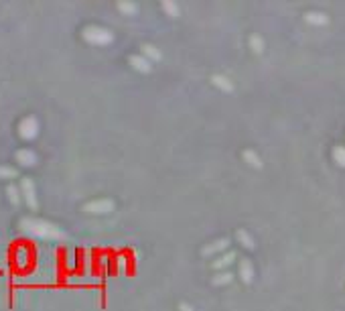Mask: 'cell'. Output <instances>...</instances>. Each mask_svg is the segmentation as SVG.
<instances>
[{
	"label": "cell",
	"mask_w": 345,
	"mask_h": 311,
	"mask_svg": "<svg viewBox=\"0 0 345 311\" xmlns=\"http://www.w3.org/2000/svg\"><path fill=\"white\" fill-rule=\"evenodd\" d=\"M21 230L25 234L33 236V238H39V240H63L65 238V232L45 220L39 218H23L21 220Z\"/></svg>",
	"instance_id": "1"
},
{
	"label": "cell",
	"mask_w": 345,
	"mask_h": 311,
	"mask_svg": "<svg viewBox=\"0 0 345 311\" xmlns=\"http://www.w3.org/2000/svg\"><path fill=\"white\" fill-rule=\"evenodd\" d=\"M84 39L92 45H110L114 41V35L104 27H86Z\"/></svg>",
	"instance_id": "2"
},
{
	"label": "cell",
	"mask_w": 345,
	"mask_h": 311,
	"mask_svg": "<svg viewBox=\"0 0 345 311\" xmlns=\"http://www.w3.org/2000/svg\"><path fill=\"white\" fill-rule=\"evenodd\" d=\"M19 134L25 140L37 138V134H39V120H37L35 116H27V118H23L19 122Z\"/></svg>",
	"instance_id": "3"
},
{
	"label": "cell",
	"mask_w": 345,
	"mask_h": 311,
	"mask_svg": "<svg viewBox=\"0 0 345 311\" xmlns=\"http://www.w3.org/2000/svg\"><path fill=\"white\" fill-rule=\"evenodd\" d=\"M21 193H23V200L27 202V206H29L31 210H35L37 206H39V200H37V189H35L33 179L25 177V179L21 181Z\"/></svg>",
	"instance_id": "4"
},
{
	"label": "cell",
	"mask_w": 345,
	"mask_h": 311,
	"mask_svg": "<svg viewBox=\"0 0 345 311\" xmlns=\"http://www.w3.org/2000/svg\"><path fill=\"white\" fill-rule=\"evenodd\" d=\"M84 210L90 214H110L114 210V202L112 200H94V202L86 204Z\"/></svg>",
	"instance_id": "5"
},
{
	"label": "cell",
	"mask_w": 345,
	"mask_h": 311,
	"mask_svg": "<svg viewBox=\"0 0 345 311\" xmlns=\"http://www.w3.org/2000/svg\"><path fill=\"white\" fill-rule=\"evenodd\" d=\"M17 163H21L23 167H35L37 165V154L31 148H23L17 152Z\"/></svg>",
	"instance_id": "6"
},
{
	"label": "cell",
	"mask_w": 345,
	"mask_h": 311,
	"mask_svg": "<svg viewBox=\"0 0 345 311\" xmlns=\"http://www.w3.org/2000/svg\"><path fill=\"white\" fill-rule=\"evenodd\" d=\"M130 65L136 69V71H142V73H148L152 69V61H148L144 55H130Z\"/></svg>",
	"instance_id": "7"
},
{
	"label": "cell",
	"mask_w": 345,
	"mask_h": 311,
	"mask_svg": "<svg viewBox=\"0 0 345 311\" xmlns=\"http://www.w3.org/2000/svg\"><path fill=\"white\" fill-rule=\"evenodd\" d=\"M227 246H229V238H221V240H215V242L207 244L201 252H203V256H211V254H217V252L225 250Z\"/></svg>",
	"instance_id": "8"
},
{
	"label": "cell",
	"mask_w": 345,
	"mask_h": 311,
	"mask_svg": "<svg viewBox=\"0 0 345 311\" xmlns=\"http://www.w3.org/2000/svg\"><path fill=\"white\" fill-rule=\"evenodd\" d=\"M240 277H242L244 283H252L254 281V266H252V262L248 258L240 260Z\"/></svg>",
	"instance_id": "9"
},
{
	"label": "cell",
	"mask_w": 345,
	"mask_h": 311,
	"mask_svg": "<svg viewBox=\"0 0 345 311\" xmlns=\"http://www.w3.org/2000/svg\"><path fill=\"white\" fill-rule=\"evenodd\" d=\"M236 260V252L234 250H229V252H225V254H221L217 260H213V268H217V270H223V268H227L229 264H232Z\"/></svg>",
	"instance_id": "10"
},
{
	"label": "cell",
	"mask_w": 345,
	"mask_h": 311,
	"mask_svg": "<svg viewBox=\"0 0 345 311\" xmlns=\"http://www.w3.org/2000/svg\"><path fill=\"white\" fill-rule=\"evenodd\" d=\"M304 21L309 25H315V27H323L329 23V17L325 13H306L304 15Z\"/></svg>",
	"instance_id": "11"
},
{
	"label": "cell",
	"mask_w": 345,
	"mask_h": 311,
	"mask_svg": "<svg viewBox=\"0 0 345 311\" xmlns=\"http://www.w3.org/2000/svg\"><path fill=\"white\" fill-rule=\"evenodd\" d=\"M211 82H213V86H215V88H219V90H223V92H227V94H229V92H234V84L229 82L225 75H213V77H211Z\"/></svg>",
	"instance_id": "12"
},
{
	"label": "cell",
	"mask_w": 345,
	"mask_h": 311,
	"mask_svg": "<svg viewBox=\"0 0 345 311\" xmlns=\"http://www.w3.org/2000/svg\"><path fill=\"white\" fill-rule=\"evenodd\" d=\"M242 157H244V161H246V163H250L252 167H256V169H260V167H262V159H260V154H258L256 150H250V148H248V150H244V152H242Z\"/></svg>",
	"instance_id": "13"
},
{
	"label": "cell",
	"mask_w": 345,
	"mask_h": 311,
	"mask_svg": "<svg viewBox=\"0 0 345 311\" xmlns=\"http://www.w3.org/2000/svg\"><path fill=\"white\" fill-rule=\"evenodd\" d=\"M142 55L148 59V61H159L163 55H161V51L155 47V45H142Z\"/></svg>",
	"instance_id": "14"
},
{
	"label": "cell",
	"mask_w": 345,
	"mask_h": 311,
	"mask_svg": "<svg viewBox=\"0 0 345 311\" xmlns=\"http://www.w3.org/2000/svg\"><path fill=\"white\" fill-rule=\"evenodd\" d=\"M29 250H27V246H19L17 250H15V260H17V266H27V262H29Z\"/></svg>",
	"instance_id": "15"
},
{
	"label": "cell",
	"mask_w": 345,
	"mask_h": 311,
	"mask_svg": "<svg viewBox=\"0 0 345 311\" xmlns=\"http://www.w3.org/2000/svg\"><path fill=\"white\" fill-rule=\"evenodd\" d=\"M232 279H234V275L229 273V270H221V273H217V275L213 277V285H215V287L227 285V283H232Z\"/></svg>",
	"instance_id": "16"
},
{
	"label": "cell",
	"mask_w": 345,
	"mask_h": 311,
	"mask_svg": "<svg viewBox=\"0 0 345 311\" xmlns=\"http://www.w3.org/2000/svg\"><path fill=\"white\" fill-rule=\"evenodd\" d=\"M7 193H9V200H11L15 206H19V204H21V200H23L21 187H17V185H9V187H7Z\"/></svg>",
	"instance_id": "17"
},
{
	"label": "cell",
	"mask_w": 345,
	"mask_h": 311,
	"mask_svg": "<svg viewBox=\"0 0 345 311\" xmlns=\"http://www.w3.org/2000/svg\"><path fill=\"white\" fill-rule=\"evenodd\" d=\"M238 240H240V242H242V246H246L248 250H254V248H256V244H254L252 236L248 234L246 230H238Z\"/></svg>",
	"instance_id": "18"
},
{
	"label": "cell",
	"mask_w": 345,
	"mask_h": 311,
	"mask_svg": "<svg viewBox=\"0 0 345 311\" xmlns=\"http://www.w3.org/2000/svg\"><path fill=\"white\" fill-rule=\"evenodd\" d=\"M161 9H163L169 17H173V19H177V17H179V13H181V11H179V7H177L175 3H171V0H165V3L161 5Z\"/></svg>",
	"instance_id": "19"
},
{
	"label": "cell",
	"mask_w": 345,
	"mask_h": 311,
	"mask_svg": "<svg viewBox=\"0 0 345 311\" xmlns=\"http://www.w3.org/2000/svg\"><path fill=\"white\" fill-rule=\"evenodd\" d=\"M118 11L124 13V15H128V17H132V15L138 13V7L134 3H118Z\"/></svg>",
	"instance_id": "20"
},
{
	"label": "cell",
	"mask_w": 345,
	"mask_h": 311,
	"mask_svg": "<svg viewBox=\"0 0 345 311\" xmlns=\"http://www.w3.org/2000/svg\"><path fill=\"white\" fill-rule=\"evenodd\" d=\"M333 159L339 167H345V146H335L333 148Z\"/></svg>",
	"instance_id": "21"
},
{
	"label": "cell",
	"mask_w": 345,
	"mask_h": 311,
	"mask_svg": "<svg viewBox=\"0 0 345 311\" xmlns=\"http://www.w3.org/2000/svg\"><path fill=\"white\" fill-rule=\"evenodd\" d=\"M250 47L254 49V53H262V51H264V41H262V37L252 35V37H250Z\"/></svg>",
	"instance_id": "22"
},
{
	"label": "cell",
	"mask_w": 345,
	"mask_h": 311,
	"mask_svg": "<svg viewBox=\"0 0 345 311\" xmlns=\"http://www.w3.org/2000/svg\"><path fill=\"white\" fill-rule=\"evenodd\" d=\"M19 171L15 167H5V165H0V179H11V177H17Z\"/></svg>",
	"instance_id": "23"
},
{
	"label": "cell",
	"mask_w": 345,
	"mask_h": 311,
	"mask_svg": "<svg viewBox=\"0 0 345 311\" xmlns=\"http://www.w3.org/2000/svg\"><path fill=\"white\" fill-rule=\"evenodd\" d=\"M179 311H195V309L191 307L189 303H181V305H179Z\"/></svg>",
	"instance_id": "24"
}]
</instances>
